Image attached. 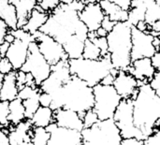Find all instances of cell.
<instances>
[{
    "label": "cell",
    "mask_w": 160,
    "mask_h": 145,
    "mask_svg": "<svg viewBox=\"0 0 160 145\" xmlns=\"http://www.w3.org/2000/svg\"><path fill=\"white\" fill-rule=\"evenodd\" d=\"M134 126L142 132L143 140L159 128L160 97L148 82H140L138 92L132 99Z\"/></svg>",
    "instance_id": "cell-1"
},
{
    "label": "cell",
    "mask_w": 160,
    "mask_h": 145,
    "mask_svg": "<svg viewBox=\"0 0 160 145\" xmlns=\"http://www.w3.org/2000/svg\"><path fill=\"white\" fill-rule=\"evenodd\" d=\"M78 13L70 5L60 3L49 13L47 21L39 31L51 36L63 45L71 36L75 35L77 27L82 22Z\"/></svg>",
    "instance_id": "cell-2"
},
{
    "label": "cell",
    "mask_w": 160,
    "mask_h": 145,
    "mask_svg": "<svg viewBox=\"0 0 160 145\" xmlns=\"http://www.w3.org/2000/svg\"><path fill=\"white\" fill-rule=\"evenodd\" d=\"M131 27L128 22H119L106 36L111 62L117 70H127L131 64Z\"/></svg>",
    "instance_id": "cell-3"
},
{
    "label": "cell",
    "mask_w": 160,
    "mask_h": 145,
    "mask_svg": "<svg viewBox=\"0 0 160 145\" xmlns=\"http://www.w3.org/2000/svg\"><path fill=\"white\" fill-rule=\"evenodd\" d=\"M68 68L71 76H75L80 80L86 82L90 87L100 83L102 79L109 73L116 75L117 69H115L111 62L110 54L99 59H68Z\"/></svg>",
    "instance_id": "cell-4"
},
{
    "label": "cell",
    "mask_w": 160,
    "mask_h": 145,
    "mask_svg": "<svg viewBox=\"0 0 160 145\" xmlns=\"http://www.w3.org/2000/svg\"><path fill=\"white\" fill-rule=\"evenodd\" d=\"M62 104L64 109L76 112L82 120L85 112L93 109V88L75 76L62 86Z\"/></svg>",
    "instance_id": "cell-5"
},
{
    "label": "cell",
    "mask_w": 160,
    "mask_h": 145,
    "mask_svg": "<svg viewBox=\"0 0 160 145\" xmlns=\"http://www.w3.org/2000/svg\"><path fill=\"white\" fill-rule=\"evenodd\" d=\"M82 145H120L123 138L112 118L98 120L81 131Z\"/></svg>",
    "instance_id": "cell-6"
},
{
    "label": "cell",
    "mask_w": 160,
    "mask_h": 145,
    "mask_svg": "<svg viewBox=\"0 0 160 145\" xmlns=\"http://www.w3.org/2000/svg\"><path fill=\"white\" fill-rule=\"evenodd\" d=\"M93 88L94 106L93 110L97 113L98 120L112 118L114 112L122 100L112 85L98 83Z\"/></svg>",
    "instance_id": "cell-7"
},
{
    "label": "cell",
    "mask_w": 160,
    "mask_h": 145,
    "mask_svg": "<svg viewBox=\"0 0 160 145\" xmlns=\"http://www.w3.org/2000/svg\"><path fill=\"white\" fill-rule=\"evenodd\" d=\"M112 120L120 130L123 139L134 138L143 141L142 132L134 126L132 99H122L117 106Z\"/></svg>",
    "instance_id": "cell-8"
},
{
    "label": "cell",
    "mask_w": 160,
    "mask_h": 145,
    "mask_svg": "<svg viewBox=\"0 0 160 145\" xmlns=\"http://www.w3.org/2000/svg\"><path fill=\"white\" fill-rule=\"evenodd\" d=\"M20 69L25 73H30L33 76L37 86H39L50 75L51 65L38 51V44L35 40L29 43L26 60Z\"/></svg>",
    "instance_id": "cell-9"
},
{
    "label": "cell",
    "mask_w": 160,
    "mask_h": 145,
    "mask_svg": "<svg viewBox=\"0 0 160 145\" xmlns=\"http://www.w3.org/2000/svg\"><path fill=\"white\" fill-rule=\"evenodd\" d=\"M34 37L38 51L51 66L56 64L60 60L68 59L62 44L56 41L53 38L41 31H38L34 34Z\"/></svg>",
    "instance_id": "cell-10"
},
{
    "label": "cell",
    "mask_w": 160,
    "mask_h": 145,
    "mask_svg": "<svg viewBox=\"0 0 160 145\" xmlns=\"http://www.w3.org/2000/svg\"><path fill=\"white\" fill-rule=\"evenodd\" d=\"M153 38L151 34L142 32L135 26L131 27V62L144 57L150 58L157 52L152 43Z\"/></svg>",
    "instance_id": "cell-11"
},
{
    "label": "cell",
    "mask_w": 160,
    "mask_h": 145,
    "mask_svg": "<svg viewBox=\"0 0 160 145\" xmlns=\"http://www.w3.org/2000/svg\"><path fill=\"white\" fill-rule=\"evenodd\" d=\"M45 128L50 133L47 145H82L81 131L61 128L54 123Z\"/></svg>",
    "instance_id": "cell-12"
},
{
    "label": "cell",
    "mask_w": 160,
    "mask_h": 145,
    "mask_svg": "<svg viewBox=\"0 0 160 145\" xmlns=\"http://www.w3.org/2000/svg\"><path fill=\"white\" fill-rule=\"evenodd\" d=\"M112 86L122 99H133L138 92L139 82L127 70H118Z\"/></svg>",
    "instance_id": "cell-13"
},
{
    "label": "cell",
    "mask_w": 160,
    "mask_h": 145,
    "mask_svg": "<svg viewBox=\"0 0 160 145\" xmlns=\"http://www.w3.org/2000/svg\"><path fill=\"white\" fill-rule=\"evenodd\" d=\"M80 20L86 25L89 32H95L100 27L101 22L105 16L99 3L88 2L78 13Z\"/></svg>",
    "instance_id": "cell-14"
},
{
    "label": "cell",
    "mask_w": 160,
    "mask_h": 145,
    "mask_svg": "<svg viewBox=\"0 0 160 145\" xmlns=\"http://www.w3.org/2000/svg\"><path fill=\"white\" fill-rule=\"evenodd\" d=\"M33 126L28 119H24L16 126H9L8 140L9 145H33Z\"/></svg>",
    "instance_id": "cell-15"
},
{
    "label": "cell",
    "mask_w": 160,
    "mask_h": 145,
    "mask_svg": "<svg viewBox=\"0 0 160 145\" xmlns=\"http://www.w3.org/2000/svg\"><path fill=\"white\" fill-rule=\"evenodd\" d=\"M53 123L58 127L77 131L83 129L82 120L80 115L76 112L64 108L53 111Z\"/></svg>",
    "instance_id": "cell-16"
},
{
    "label": "cell",
    "mask_w": 160,
    "mask_h": 145,
    "mask_svg": "<svg viewBox=\"0 0 160 145\" xmlns=\"http://www.w3.org/2000/svg\"><path fill=\"white\" fill-rule=\"evenodd\" d=\"M29 43L30 42L15 38L14 41L9 44L5 57L11 63L13 70H19L25 62L28 54Z\"/></svg>",
    "instance_id": "cell-17"
},
{
    "label": "cell",
    "mask_w": 160,
    "mask_h": 145,
    "mask_svg": "<svg viewBox=\"0 0 160 145\" xmlns=\"http://www.w3.org/2000/svg\"><path fill=\"white\" fill-rule=\"evenodd\" d=\"M127 71L130 73L138 82H148L157 70L152 66L151 59L144 57L132 61Z\"/></svg>",
    "instance_id": "cell-18"
},
{
    "label": "cell",
    "mask_w": 160,
    "mask_h": 145,
    "mask_svg": "<svg viewBox=\"0 0 160 145\" xmlns=\"http://www.w3.org/2000/svg\"><path fill=\"white\" fill-rule=\"evenodd\" d=\"M16 70H12L9 73L4 75L3 82L0 88V100L1 101H11L17 98L18 87L16 84Z\"/></svg>",
    "instance_id": "cell-19"
},
{
    "label": "cell",
    "mask_w": 160,
    "mask_h": 145,
    "mask_svg": "<svg viewBox=\"0 0 160 145\" xmlns=\"http://www.w3.org/2000/svg\"><path fill=\"white\" fill-rule=\"evenodd\" d=\"M48 16H49V13L44 11L41 8H39L37 5V7L31 11L26 23L22 28L23 30H25L26 32L34 35L38 31H39L41 26L47 21Z\"/></svg>",
    "instance_id": "cell-20"
},
{
    "label": "cell",
    "mask_w": 160,
    "mask_h": 145,
    "mask_svg": "<svg viewBox=\"0 0 160 145\" xmlns=\"http://www.w3.org/2000/svg\"><path fill=\"white\" fill-rule=\"evenodd\" d=\"M99 5L106 16L109 17L110 20L119 22H127L128 17V11L123 9L119 6L109 0H102L99 2Z\"/></svg>",
    "instance_id": "cell-21"
},
{
    "label": "cell",
    "mask_w": 160,
    "mask_h": 145,
    "mask_svg": "<svg viewBox=\"0 0 160 145\" xmlns=\"http://www.w3.org/2000/svg\"><path fill=\"white\" fill-rule=\"evenodd\" d=\"M0 19L5 22L9 30L17 28L16 8L9 0H0Z\"/></svg>",
    "instance_id": "cell-22"
},
{
    "label": "cell",
    "mask_w": 160,
    "mask_h": 145,
    "mask_svg": "<svg viewBox=\"0 0 160 145\" xmlns=\"http://www.w3.org/2000/svg\"><path fill=\"white\" fill-rule=\"evenodd\" d=\"M37 0H19L15 5L17 13V28H22L27 22L31 11L37 7Z\"/></svg>",
    "instance_id": "cell-23"
},
{
    "label": "cell",
    "mask_w": 160,
    "mask_h": 145,
    "mask_svg": "<svg viewBox=\"0 0 160 145\" xmlns=\"http://www.w3.org/2000/svg\"><path fill=\"white\" fill-rule=\"evenodd\" d=\"M29 120L33 127L46 128L53 123V111L50 107L39 106Z\"/></svg>",
    "instance_id": "cell-24"
},
{
    "label": "cell",
    "mask_w": 160,
    "mask_h": 145,
    "mask_svg": "<svg viewBox=\"0 0 160 145\" xmlns=\"http://www.w3.org/2000/svg\"><path fill=\"white\" fill-rule=\"evenodd\" d=\"M83 45L84 41L73 35L62 46L67 54L68 59H77L81 58L82 55Z\"/></svg>",
    "instance_id": "cell-25"
},
{
    "label": "cell",
    "mask_w": 160,
    "mask_h": 145,
    "mask_svg": "<svg viewBox=\"0 0 160 145\" xmlns=\"http://www.w3.org/2000/svg\"><path fill=\"white\" fill-rule=\"evenodd\" d=\"M8 122L11 126H16L20 122L25 119L24 117V107L20 98H16L15 99L8 102Z\"/></svg>",
    "instance_id": "cell-26"
},
{
    "label": "cell",
    "mask_w": 160,
    "mask_h": 145,
    "mask_svg": "<svg viewBox=\"0 0 160 145\" xmlns=\"http://www.w3.org/2000/svg\"><path fill=\"white\" fill-rule=\"evenodd\" d=\"M159 5L156 0H148L144 15V22L148 25H151L153 22L160 20Z\"/></svg>",
    "instance_id": "cell-27"
},
{
    "label": "cell",
    "mask_w": 160,
    "mask_h": 145,
    "mask_svg": "<svg viewBox=\"0 0 160 145\" xmlns=\"http://www.w3.org/2000/svg\"><path fill=\"white\" fill-rule=\"evenodd\" d=\"M39 95H40V93H38V94H37V95H35V96L27 98V99L22 100V105L24 107V117H25V119L29 120L32 117V115L34 114V112L40 106L39 101H38Z\"/></svg>",
    "instance_id": "cell-28"
},
{
    "label": "cell",
    "mask_w": 160,
    "mask_h": 145,
    "mask_svg": "<svg viewBox=\"0 0 160 145\" xmlns=\"http://www.w3.org/2000/svg\"><path fill=\"white\" fill-rule=\"evenodd\" d=\"M82 58L85 59H99L102 57L101 55V52L100 50L88 38L84 41V45H83V51H82Z\"/></svg>",
    "instance_id": "cell-29"
},
{
    "label": "cell",
    "mask_w": 160,
    "mask_h": 145,
    "mask_svg": "<svg viewBox=\"0 0 160 145\" xmlns=\"http://www.w3.org/2000/svg\"><path fill=\"white\" fill-rule=\"evenodd\" d=\"M50 138V133L45 128L33 127L32 133V143L33 145H47Z\"/></svg>",
    "instance_id": "cell-30"
},
{
    "label": "cell",
    "mask_w": 160,
    "mask_h": 145,
    "mask_svg": "<svg viewBox=\"0 0 160 145\" xmlns=\"http://www.w3.org/2000/svg\"><path fill=\"white\" fill-rule=\"evenodd\" d=\"M8 102L0 100V126L2 128H8L10 126L8 119Z\"/></svg>",
    "instance_id": "cell-31"
},
{
    "label": "cell",
    "mask_w": 160,
    "mask_h": 145,
    "mask_svg": "<svg viewBox=\"0 0 160 145\" xmlns=\"http://www.w3.org/2000/svg\"><path fill=\"white\" fill-rule=\"evenodd\" d=\"M98 121L97 113L94 112L93 109L84 112L82 116V124H83V128H91L94 124H96Z\"/></svg>",
    "instance_id": "cell-32"
},
{
    "label": "cell",
    "mask_w": 160,
    "mask_h": 145,
    "mask_svg": "<svg viewBox=\"0 0 160 145\" xmlns=\"http://www.w3.org/2000/svg\"><path fill=\"white\" fill-rule=\"evenodd\" d=\"M37 4L47 13L52 11L60 4V0H37Z\"/></svg>",
    "instance_id": "cell-33"
},
{
    "label": "cell",
    "mask_w": 160,
    "mask_h": 145,
    "mask_svg": "<svg viewBox=\"0 0 160 145\" xmlns=\"http://www.w3.org/2000/svg\"><path fill=\"white\" fill-rule=\"evenodd\" d=\"M150 87L156 92L157 95L160 97V70H157L152 77V79L148 82Z\"/></svg>",
    "instance_id": "cell-34"
},
{
    "label": "cell",
    "mask_w": 160,
    "mask_h": 145,
    "mask_svg": "<svg viewBox=\"0 0 160 145\" xmlns=\"http://www.w3.org/2000/svg\"><path fill=\"white\" fill-rule=\"evenodd\" d=\"M144 145H160V129L156 128L154 133L143 140Z\"/></svg>",
    "instance_id": "cell-35"
},
{
    "label": "cell",
    "mask_w": 160,
    "mask_h": 145,
    "mask_svg": "<svg viewBox=\"0 0 160 145\" xmlns=\"http://www.w3.org/2000/svg\"><path fill=\"white\" fill-rule=\"evenodd\" d=\"M12 70H13V68H12L11 63L6 57H2L0 60V72L3 75H6Z\"/></svg>",
    "instance_id": "cell-36"
},
{
    "label": "cell",
    "mask_w": 160,
    "mask_h": 145,
    "mask_svg": "<svg viewBox=\"0 0 160 145\" xmlns=\"http://www.w3.org/2000/svg\"><path fill=\"white\" fill-rule=\"evenodd\" d=\"M15 77H16V84L18 89H21L23 86H25V72H23L21 69L16 70Z\"/></svg>",
    "instance_id": "cell-37"
},
{
    "label": "cell",
    "mask_w": 160,
    "mask_h": 145,
    "mask_svg": "<svg viewBox=\"0 0 160 145\" xmlns=\"http://www.w3.org/2000/svg\"><path fill=\"white\" fill-rule=\"evenodd\" d=\"M38 101H39L40 106H42V107H50L51 103H52V98H51V96L49 94L40 92Z\"/></svg>",
    "instance_id": "cell-38"
},
{
    "label": "cell",
    "mask_w": 160,
    "mask_h": 145,
    "mask_svg": "<svg viewBox=\"0 0 160 145\" xmlns=\"http://www.w3.org/2000/svg\"><path fill=\"white\" fill-rule=\"evenodd\" d=\"M116 22H113V21H112V20H110L109 19V17L108 16H104V18H103V20H102V22H101V24H100V26L102 27V28H104L108 33L112 29V27L114 26V24H115Z\"/></svg>",
    "instance_id": "cell-39"
},
{
    "label": "cell",
    "mask_w": 160,
    "mask_h": 145,
    "mask_svg": "<svg viewBox=\"0 0 160 145\" xmlns=\"http://www.w3.org/2000/svg\"><path fill=\"white\" fill-rule=\"evenodd\" d=\"M112 3H114L115 5L119 6L120 8H122L125 10H129L130 8V4H131V0H109Z\"/></svg>",
    "instance_id": "cell-40"
},
{
    "label": "cell",
    "mask_w": 160,
    "mask_h": 145,
    "mask_svg": "<svg viewBox=\"0 0 160 145\" xmlns=\"http://www.w3.org/2000/svg\"><path fill=\"white\" fill-rule=\"evenodd\" d=\"M8 128H0V145H9L8 140Z\"/></svg>",
    "instance_id": "cell-41"
},
{
    "label": "cell",
    "mask_w": 160,
    "mask_h": 145,
    "mask_svg": "<svg viewBox=\"0 0 160 145\" xmlns=\"http://www.w3.org/2000/svg\"><path fill=\"white\" fill-rule=\"evenodd\" d=\"M151 59V63H152V66L154 67V68L156 70H160V53L159 52H155V54L150 57Z\"/></svg>",
    "instance_id": "cell-42"
},
{
    "label": "cell",
    "mask_w": 160,
    "mask_h": 145,
    "mask_svg": "<svg viewBox=\"0 0 160 145\" xmlns=\"http://www.w3.org/2000/svg\"><path fill=\"white\" fill-rule=\"evenodd\" d=\"M120 145H144V143L143 141L130 138V139H123Z\"/></svg>",
    "instance_id": "cell-43"
},
{
    "label": "cell",
    "mask_w": 160,
    "mask_h": 145,
    "mask_svg": "<svg viewBox=\"0 0 160 145\" xmlns=\"http://www.w3.org/2000/svg\"><path fill=\"white\" fill-rule=\"evenodd\" d=\"M8 28L7 26V24L5 23V22L3 20L0 19V43L4 41V38L6 36V34L8 33Z\"/></svg>",
    "instance_id": "cell-44"
},
{
    "label": "cell",
    "mask_w": 160,
    "mask_h": 145,
    "mask_svg": "<svg viewBox=\"0 0 160 145\" xmlns=\"http://www.w3.org/2000/svg\"><path fill=\"white\" fill-rule=\"evenodd\" d=\"M114 74L112 73H109L107 76H105L102 81L100 82L101 84H104V85H112V82H113V80H114Z\"/></svg>",
    "instance_id": "cell-45"
},
{
    "label": "cell",
    "mask_w": 160,
    "mask_h": 145,
    "mask_svg": "<svg viewBox=\"0 0 160 145\" xmlns=\"http://www.w3.org/2000/svg\"><path fill=\"white\" fill-rule=\"evenodd\" d=\"M135 27H136L137 29L142 31V32H147V33H148V31H149V25H148L144 21L139 22L135 25Z\"/></svg>",
    "instance_id": "cell-46"
},
{
    "label": "cell",
    "mask_w": 160,
    "mask_h": 145,
    "mask_svg": "<svg viewBox=\"0 0 160 145\" xmlns=\"http://www.w3.org/2000/svg\"><path fill=\"white\" fill-rule=\"evenodd\" d=\"M8 47H9V43L7 42V41H5V40L0 43V54H1L2 57H5L6 52H7Z\"/></svg>",
    "instance_id": "cell-47"
},
{
    "label": "cell",
    "mask_w": 160,
    "mask_h": 145,
    "mask_svg": "<svg viewBox=\"0 0 160 145\" xmlns=\"http://www.w3.org/2000/svg\"><path fill=\"white\" fill-rule=\"evenodd\" d=\"M14 39H15V37L13 36V34H12V33L9 31V29H8V33L6 34V36H5V38H4V40L7 41V42H8V43L10 44L11 42L14 41Z\"/></svg>",
    "instance_id": "cell-48"
},
{
    "label": "cell",
    "mask_w": 160,
    "mask_h": 145,
    "mask_svg": "<svg viewBox=\"0 0 160 145\" xmlns=\"http://www.w3.org/2000/svg\"><path fill=\"white\" fill-rule=\"evenodd\" d=\"M95 33H96L97 37H106L107 34H108V32H107L104 28H102L101 26L98 27V28L95 31Z\"/></svg>",
    "instance_id": "cell-49"
},
{
    "label": "cell",
    "mask_w": 160,
    "mask_h": 145,
    "mask_svg": "<svg viewBox=\"0 0 160 145\" xmlns=\"http://www.w3.org/2000/svg\"><path fill=\"white\" fill-rule=\"evenodd\" d=\"M153 46L155 47V49L157 50V52H159V46H160V39L159 37H154L153 38Z\"/></svg>",
    "instance_id": "cell-50"
},
{
    "label": "cell",
    "mask_w": 160,
    "mask_h": 145,
    "mask_svg": "<svg viewBox=\"0 0 160 145\" xmlns=\"http://www.w3.org/2000/svg\"><path fill=\"white\" fill-rule=\"evenodd\" d=\"M74 0H60V3H62V4H66V5H68V4H70L71 2H73Z\"/></svg>",
    "instance_id": "cell-51"
},
{
    "label": "cell",
    "mask_w": 160,
    "mask_h": 145,
    "mask_svg": "<svg viewBox=\"0 0 160 145\" xmlns=\"http://www.w3.org/2000/svg\"><path fill=\"white\" fill-rule=\"evenodd\" d=\"M84 2H86V3H88V2H98V3H99L100 1H102V0H83Z\"/></svg>",
    "instance_id": "cell-52"
},
{
    "label": "cell",
    "mask_w": 160,
    "mask_h": 145,
    "mask_svg": "<svg viewBox=\"0 0 160 145\" xmlns=\"http://www.w3.org/2000/svg\"><path fill=\"white\" fill-rule=\"evenodd\" d=\"M3 77L4 75L0 72V88H1V84H2V82H3Z\"/></svg>",
    "instance_id": "cell-53"
},
{
    "label": "cell",
    "mask_w": 160,
    "mask_h": 145,
    "mask_svg": "<svg viewBox=\"0 0 160 145\" xmlns=\"http://www.w3.org/2000/svg\"><path fill=\"white\" fill-rule=\"evenodd\" d=\"M18 1H19V0H9V2H10L11 4H13L14 6L18 3Z\"/></svg>",
    "instance_id": "cell-54"
},
{
    "label": "cell",
    "mask_w": 160,
    "mask_h": 145,
    "mask_svg": "<svg viewBox=\"0 0 160 145\" xmlns=\"http://www.w3.org/2000/svg\"><path fill=\"white\" fill-rule=\"evenodd\" d=\"M1 58H2V56H1V54H0V60H1Z\"/></svg>",
    "instance_id": "cell-55"
},
{
    "label": "cell",
    "mask_w": 160,
    "mask_h": 145,
    "mask_svg": "<svg viewBox=\"0 0 160 145\" xmlns=\"http://www.w3.org/2000/svg\"><path fill=\"white\" fill-rule=\"evenodd\" d=\"M0 128H2V127H1V126H0Z\"/></svg>",
    "instance_id": "cell-56"
}]
</instances>
